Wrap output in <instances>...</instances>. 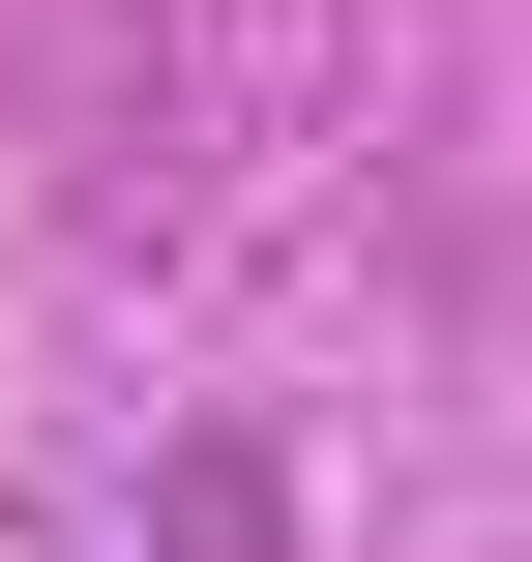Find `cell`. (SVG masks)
<instances>
[{
  "instance_id": "1",
  "label": "cell",
  "mask_w": 532,
  "mask_h": 562,
  "mask_svg": "<svg viewBox=\"0 0 532 562\" xmlns=\"http://www.w3.org/2000/svg\"><path fill=\"white\" fill-rule=\"evenodd\" d=\"M178 562H296V504L267 474H178Z\"/></svg>"
}]
</instances>
